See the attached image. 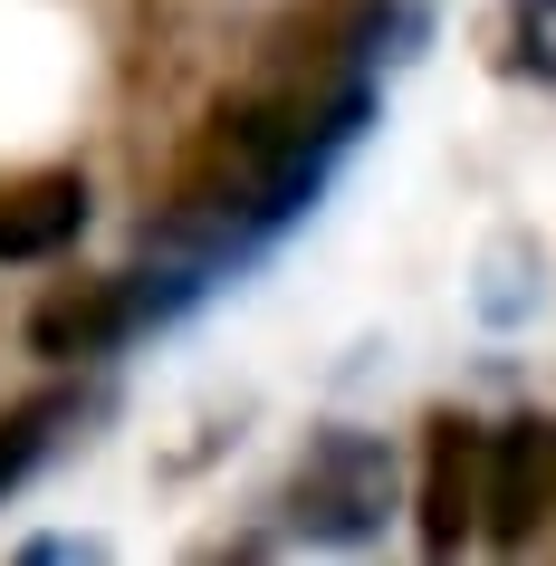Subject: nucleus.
<instances>
[{
	"label": "nucleus",
	"mask_w": 556,
	"mask_h": 566,
	"mask_svg": "<svg viewBox=\"0 0 556 566\" xmlns=\"http://www.w3.org/2000/svg\"><path fill=\"white\" fill-rule=\"evenodd\" d=\"M87 231V174L39 164V174H0V260H49Z\"/></svg>",
	"instance_id": "obj_6"
},
{
	"label": "nucleus",
	"mask_w": 556,
	"mask_h": 566,
	"mask_svg": "<svg viewBox=\"0 0 556 566\" xmlns=\"http://www.w3.org/2000/svg\"><path fill=\"white\" fill-rule=\"evenodd\" d=\"M480 509H490V432L470 413H432L422 422V490H412L422 557H461L480 537Z\"/></svg>",
	"instance_id": "obj_2"
},
{
	"label": "nucleus",
	"mask_w": 556,
	"mask_h": 566,
	"mask_svg": "<svg viewBox=\"0 0 556 566\" xmlns=\"http://www.w3.org/2000/svg\"><path fill=\"white\" fill-rule=\"evenodd\" d=\"M346 116H355L346 77L260 59V77L231 87L202 125H192V145L174 154V174H164V221H174V231H231V221L289 211V192L317 174V154L346 135Z\"/></svg>",
	"instance_id": "obj_1"
},
{
	"label": "nucleus",
	"mask_w": 556,
	"mask_h": 566,
	"mask_svg": "<svg viewBox=\"0 0 556 566\" xmlns=\"http://www.w3.org/2000/svg\"><path fill=\"white\" fill-rule=\"evenodd\" d=\"M59 422H67V394H30V403H10V413H0V500L39 471V451L59 442Z\"/></svg>",
	"instance_id": "obj_7"
},
{
	"label": "nucleus",
	"mask_w": 556,
	"mask_h": 566,
	"mask_svg": "<svg viewBox=\"0 0 556 566\" xmlns=\"http://www.w3.org/2000/svg\"><path fill=\"white\" fill-rule=\"evenodd\" d=\"M135 317H145L135 279H59V289L30 307V356H49V365L106 356V346H116Z\"/></svg>",
	"instance_id": "obj_5"
},
{
	"label": "nucleus",
	"mask_w": 556,
	"mask_h": 566,
	"mask_svg": "<svg viewBox=\"0 0 556 566\" xmlns=\"http://www.w3.org/2000/svg\"><path fill=\"white\" fill-rule=\"evenodd\" d=\"M384 490H394L384 442H365V432H326V442L307 451V471H297V518H307L317 537H365L384 518Z\"/></svg>",
	"instance_id": "obj_4"
},
{
	"label": "nucleus",
	"mask_w": 556,
	"mask_h": 566,
	"mask_svg": "<svg viewBox=\"0 0 556 566\" xmlns=\"http://www.w3.org/2000/svg\"><path fill=\"white\" fill-rule=\"evenodd\" d=\"M556 528V422L518 413L490 432V509H480V547L527 557Z\"/></svg>",
	"instance_id": "obj_3"
}]
</instances>
